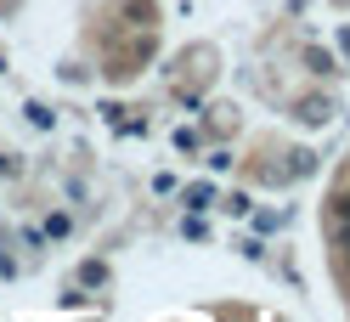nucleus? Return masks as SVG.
<instances>
[{
  "instance_id": "nucleus-1",
  "label": "nucleus",
  "mask_w": 350,
  "mask_h": 322,
  "mask_svg": "<svg viewBox=\"0 0 350 322\" xmlns=\"http://www.w3.org/2000/svg\"><path fill=\"white\" fill-rule=\"evenodd\" d=\"M299 119L305 124H327V119H334V102H327V96H305L299 102Z\"/></svg>"
},
{
  "instance_id": "nucleus-2",
  "label": "nucleus",
  "mask_w": 350,
  "mask_h": 322,
  "mask_svg": "<svg viewBox=\"0 0 350 322\" xmlns=\"http://www.w3.org/2000/svg\"><path fill=\"white\" fill-rule=\"evenodd\" d=\"M327 221H334V232H350V187L327 198Z\"/></svg>"
},
{
  "instance_id": "nucleus-4",
  "label": "nucleus",
  "mask_w": 350,
  "mask_h": 322,
  "mask_svg": "<svg viewBox=\"0 0 350 322\" xmlns=\"http://www.w3.org/2000/svg\"><path fill=\"white\" fill-rule=\"evenodd\" d=\"M130 17H142V23H152V0H124Z\"/></svg>"
},
{
  "instance_id": "nucleus-6",
  "label": "nucleus",
  "mask_w": 350,
  "mask_h": 322,
  "mask_svg": "<svg viewBox=\"0 0 350 322\" xmlns=\"http://www.w3.org/2000/svg\"><path fill=\"white\" fill-rule=\"evenodd\" d=\"M17 170H23V164H17L12 153H0V176H17Z\"/></svg>"
},
{
  "instance_id": "nucleus-5",
  "label": "nucleus",
  "mask_w": 350,
  "mask_h": 322,
  "mask_svg": "<svg viewBox=\"0 0 350 322\" xmlns=\"http://www.w3.org/2000/svg\"><path fill=\"white\" fill-rule=\"evenodd\" d=\"M79 277H85V283H102V277H107V266H102V260H85V271H79Z\"/></svg>"
},
{
  "instance_id": "nucleus-3",
  "label": "nucleus",
  "mask_w": 350,
  "mask_h": 322,
  "mask_svg": "<svg viewBox=\"0 0 350 322\" xmlns=\"http://www.w3.org/2000/svg\"><path fill=\"white\" fill-rule=\"evenodd\" d=\"M305 62H311V68H317V74H334V57H327V51H317V46H311V51H305Z\"/></svg>"
}]
</instances>
